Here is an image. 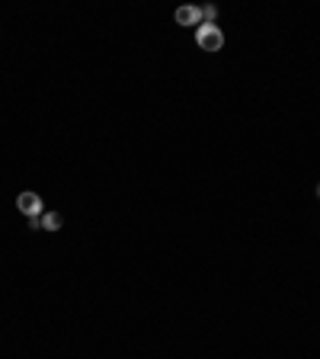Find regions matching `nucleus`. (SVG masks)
<instances>
[{"label":"nucleus","instance_id":"f257e3e1","mask_svg":"<svg viewBox=\"0 0 320 359\" xmlns=\"http://www.w3.org/2000/svg\"><path fill=\"white\" fill-rule=\"evenodd\" d=\"M195 45H199L202 52H221V48H224V32H221V26L202 23V26L195 29Z\"/></svg>","mask_w":320,"mask_h":359},{"label":"nucleus","instance_id":"f03ea898","mask_svg":"<svg viewBox=\"0 0 320 359\" xmlns=\"http://www.w3.org/2000/svg\"><path fill=\"white\" fill-rule=\"evenodd\" d=\"M17 205H19V212L26 215V218H39V215H45V203H42V196H39V193H19Z\"/></svg>","mask_w":320,"mask_h":359},{"label":"nucleus","instance_id":"7ed1b4c3","mask_svg":"<svg viewBox=\"0 0 320 359\" xmlns=\"http://www.w3.org/2000/svg\"><path fill=\"white\" fill-rule=\"evenodd\" d=\"M176 23L180 26H202V7H180L176 10Z\"/></svg>","mask_w":320,"mask_h":359},{"label":"nucleus","instance_id":"20e7f679","mask_svg":"<svg viewBox=\"0 0 320 359\" xmlns=\"http://www.w3.org/2000/svg\"><path fill=\"white\" fill-rule=\"evenodd\" d=\"M61 225H64V221H61V215H58V212H45V215H42V231H61Z\"/></svg>","mask_w":320,"mask_h":359},{"label":"nucleus","instance_id":"39448f33","mask_svg":"<svg viewBox=\"0 0 320 359\" xmlns=\"http://www.w3.org/2000/svg\"><path fill=\"white\" fill-rule=\"evenodd\" d=\"M215 17H218L215 7H202V23H215Z\"/></svg>","mask_w":320,"mask_h":359},{"label":"nucleus","instance_id":"423d86ee","mask_svg":"<svg viewBox=\"0 0 320 359\" xmlns=\"http://www.w3.org/2000/svg\"><path fill=\"white\" fill-rule=\"evenodd\" d=\"M317 196H320V186H317Z\"/></svg>","mask_w":320,"mask_h":359}]
</instances>
